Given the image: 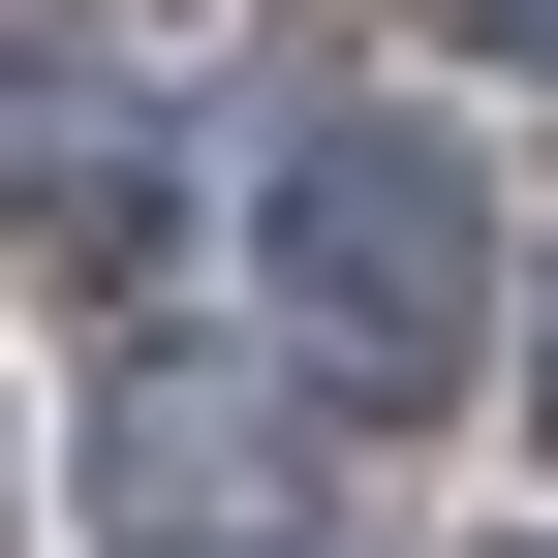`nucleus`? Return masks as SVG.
<instances>
[{"instance_id":"nucleus-1","label":"nucleus","mask_w":558,"mask_h":558,"mask_svg":"<svg viewBox=\"0 0 558 558\" xmlns=\"http://www.w3.org/2000/svg\"><path fill=\"white\" fill-rule=\"evenodd\" d=\"M248 279H279V341H311V403H435L465 341H497V186H465V124L341 94L311 156L248 186Z\"/></svg>"},{"instance_id":"nucleus-2","label":"nucleus","mask_w":558,"mask_h":558,"mask_svg":"<svg viewBox=\"0 0 558 558\" xmlns=\"http://www.w3.org/2000/svg\"><path fill=\"white\" fill-rule=\"evenodd\" d=\"M94 527H124V558H218V527H279V403H218V373H124V403H94Z\"/></svg>"},{"instance_id":"nucleus-3","label":"nucleus","mask_w":558,"mask_h":558,"mask_svg":"<svg viewBox=\"0 0 558 558\" xmlns=\"http://www.w3.org/2000/svg\"><path fill=\"white\" fill-rule=\"evenodd\" d=\"M465 62H558V0H465Z\"/></svg>"},{"instance_id":"nucleus-4","label":"nucleus","mask_w":558,"mask_h":558,"mask_svg":"<svg viewBox=\"0 0 558 558\" xmlns=\"http://www.w3.org/2000/svg\"><path fill=\"white\" fill-rule=\"evenodd\" d=\"M527 403H558V373H527Z\"/></svg>"}]
</instances>
